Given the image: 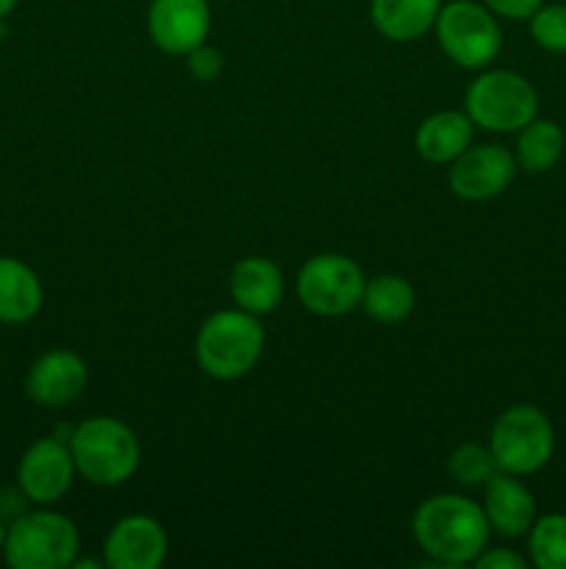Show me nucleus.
<instances>
[{
    "label": "nucleus",
    "mask_w": 566,
    "mask_h": 569,
    "mask_svg": "<svg viewBox=\"0 0 566 569\" xmlns=\"http://www.w3.org/2000/svg\"><path fill=\"white\" fill-rule=\"evenodd\" d=\"M170 553V537L155 517L131 515L111 526L103 561L111 569H159Z\"/></svg>",
    "instance_id": "12"
},
{
    "label": "nucleus",
    "mask_w": 566,
    "mask_h": 569,
    "mask_svg": "<svg viewBox=\"0 0 566 569\" xmlns=\"http://www.w3.org/2000/svg\"><path fill=\"white\" fill-rule=\"evenodd\" d=\"M87 383L89 367L83 356L70 348H53L28 367L26 395L44 409H61L81 398Z\"/></svg>",
    "instance_id": "13"
},
{
    "label": "nucleus",
    "mask_w": 566,
    "mask_h": 569,
    "mask_svg": "<svg viewBox=\"0 0 566 569\" xmlns=\"http://www.w3.org/2000/svg\"><path fill=\"white\" fill-rule=\"evenodd\" d=\"M361 309L383 326L405 322L416 309V292L403 276H377L366 281Z\"/></svg>",
    "instance_id": "19"
},
{
    "label": "nucleus",
    "mask_w": 566,
    "mask_h": 569,
    "mask_svg": "<svg viewBox=\"0 0 566 569\" xmlns=\"http://www.w3.org/2000/svg\"><path fill=\"white\" fill-rule=\"evenodd\" d=\"M366 278L350 256L320 253L297 272V300L316 317H344L361 309Z\"/></svg>",
    "instance_id": "8"
},
{
    "label": "nucleus",
    "mask_w": 566,
    "mask_h": 569,
    "mask_svg": "<svg viewBox=\"0 0 566 569\" xmlns=\"http://www.w3.org/2000/svg\"><path fill=\"white\" fill-rule=\"evenodd\" d=\"M28 506H31V500H28V495L22 492L20 483L0 489V517H3L6 522H11V520H17L20 515H26Z\"/></svg>",
    "instance_id": "27"
},
{
    "label": "nucleus",
    "mask_w": 566,
    "mask_h": 569,
    "mask_svg": "<svg viewBox=\"0 0 566 569\" xmlns=\"http://www.w3.org/2000/svg\"><path fill=\"white\" fill-rule=\"evenodd\" d=\"M433 31L444 56L464 70H486L503 50L497 14L475 0H453L442 6Z\"/></svg>",
    "instance_id": "7"
},
{
    "label": "nucleus",
    "mask_w": 566,
    "mask_h": 569,
    "mask_svg": "<svg viewBox=\"0 0 566 569\" xmlns=\"http://www.w3.org/2000/svg\"><path fill=\"white\" fill-rule=\"evenodd\" d=\"M442 11V0H372V26L388 42H414L425 37Z\"/></svg>",
    "instance_id": "18"
},
{
    "label": "nucleus",
    "mask_w": 566,
    "mask_h": 569,
    "mask_svg": "<svg viewBox=\"0 0 566 569\" xmlns=\"http://www.w3.org/2000/svg\"><path fill=\"white\" fill-rule=\"evenodd\" d=\"M483 511H486L492 531L508 539L527 537V531H530L538 517L533 492L519 481V476H511V472H497L486 483Z\"/></svg>",
    "instance_id": "14"
},
{
    "label": "nucleus",
    "mask_w": 566,
    "mask_h": 569,
    "mask_svg": "<svg viewBox=\"0 0 566 569\" xmlns=\"http://www.w3.org/2000/svg\"><path fill=\"white\" fill-rule=\"evenodd\" d=\"M266 333L259 317L242 309L214 311L203 320L194 337V359L214 381H239L264 356Z\"/></svg>",
    "instance_id": "2"
},
{
    "label": "nucleus",
    "mask_w": 566,
    "mask_h": 569,
    "mask_svg": "<svg viewBox=\"0 0 566 569\" xmlns=\"http://www.w3.org/2000/svg\"><path fill=\"white\" fill-rule=\"evenodd\" d=\"M530 33L547 53H566V3H544L530 17Z\"/></svg>",
    "instance_id": "23"
},
{
    "label": "nucleus",
    "mask_w": 566,
    "mask_h": 569,
    "mask_svg": "<svg viewBox=\"0 0 566 569\" xmlns=\"http://www.w3.org/2000/svg\"><path fill=\"white\" fill-rule=\"evenodd\" d=\"M78 553V526L59 511L28 509L6 528L3 559L11 569H67Z\"/></svg>",
    "instance_id": "4"
},
{
    "label": "nucleus",
    "mask_w": 566,
    "mask_h": 569,
    "mask_svg": "<svg viewBox=\"0 0 566 569\" xmlns=\"http://www.w3.org/2000/svg\"><path fill=\"white\" fill-rule=\"evenodd\" d=\"M475 567L477 569H525L527 559L511 548H492V550H483V553L477 556Z\"/></svg>",
    "instance_id": "26"
},
{
    "label": "nucleus",
    "mask_w": 566,
    "mask_h": 569,
    "mask_svg": "<svg viewBox=\"0 0 566 569\" xmlns=\"http://www.w3.org/2000/svg\"><path fill=\"white\" fill-rule=\"evenodd\" d=\"M75 476L70 445L59 437L37 439L17 465V483L37 506H50L64 498Z\"/></svg>",
    "instance_id": "10"
},
{
    "label": "nucleus",
    "mask_w": 566,
    "mask_h": 569,
    "mask_svg": "<svg viewBox=\"0 0 566 569\" xmlns=\"http://www.w3.org/2000/svg\"><path fill=\"white\" fill-rule=\"evenodd\" d=\"M6 528H9V522L0 517V553H3V542H6Z\"/></svg>",
    "instance_id": "29"
},
{
    "label": "nucleus",
    "mask_w": 566,
    "mask_h": 569,
    "mask_svg": "<svg viewBox=\"0 0 566 569\" xmlns=\"http://www.w3.org/2000/svg\"><path fill=\"white\" fill-rule=\"evenodd\" d=\"M466 114L475 128L516 133L538 117V92L514 70H483L466 89Z\"/></svg>",
    "instance_id": "5"
},
{
    "label": "nucleus",
    "mask_w": 566,
    "mask_h": 569,
    "mask_svg": "<svg viewBox=\"0 0 566 569\" xmlns=\"http://www.w3.org/2000/svg\"><path fill=\"white\" fill-rule=\"evenodd\" d=\"M516 156L503 144H469L449 164V189L461 200L483 203L511 187L516 176Z\"/></svg>",
    "instance_id": "9"
},
{
    "label": "nucleus",
    "mask_w": 566,
    "mask_h": 569,
    "mask_svg": "<svg viewBox=\"0 0 566 569\" xmlns=\"http://www.w3.org/2000/svg\"><path fill=\"white\" fill-rule=\"evenodd\" d=\"M527 550L538 569H566V515L536 517L527 531Z\"/></svg>",
    "instance_id": "21"
},
{
    "label": "nucleus",
    "mask_w": 566,
    "mask_h": 569,
    "mask_svg": "<svg viewBox=\"0 0 566 569\" xmlns=\"http://www.w3.org/2000/svg\"><path fill=\"white\" fill-rule=\"evenodd\" d=\"M231 298L236 309L247 311V315L264 317L281 306L283 295H286V283H283V270L272 259L264 256H247L231 270Z\"/></svg>",
    "instance_id": "15"
},
{
    "label": "nucleus",
    "mask_w": 566,
    "mask_h": 569,
    "mask_svg": "<svg viewBox=\"0 0 566 569\" xmlns=\"http://www.w3.org/2000/svg\"><path fill=\"white\" fill-rule=\"evenodd\" d=\"M67 445L78 476L92 487H122L131 481L142 461L137 433L117 417L98 415L78 422Z\"/></svg>",
    "instance_id": "3"
},
{
    "label": "nucleus",
    "mask_w": 566,
    "mask_h": 569,
    "mask_svg": "<svg viewBox=\"0 0 566 569\" xmlns=\"http://www.w3.org/2000/svg\"><path fill=\"white\" fill-rule=\"evenodd\" d=\"M148 31L164 53L189 56L205 44L211 33L209 0H153L148 9Z\"/></svg>",
    "instance_id": "11"
},
{
    "label": "nucleus",
    "mask_w": 566,
    "mask_h": 569,
    "mask_svg": "<svg viewBox=\"0 0 566 569\" xmlns=\"http://www.w3.org/2000/svg\"><path fill=\"white\" fill-rule=\"evenodd\" d=\"M44 289L37 272L14 256H0V322L26 326L42 311Z\"/></svg>",
    "instance_id": "17"
},
{
    "label": "nucleus",
    "mask_w": 566,
    "mask_h": 569,
    "mask_svg": "<svg viewBox=\"0 0 566 569\" xmlns=\"http://www.w3.org/2000/svg\"><path fill=\"white\" fill-rule=\"evenodd\" d=\"M566 148V137L560 131L558 122L553 120H530L525 128L519 131V139H516V164L522 170L533 172H547L553 170L555 164L560 161Z\"/></svg>",
    "instance_id": "20"
},
{
    "label": "nucleus",
    "mask_w": 566,
    "mask_h": 569,
    "mask_svg": "<svg viewBox=\"0 0 566 569\" xmlns=\"http://www.w3.org/2000/svg\"><path fill=\"white\" fill-rule=\"evenodd\" d=\"M488 450L499 472L533 476L549 465L555 450V428L536 406H511L494 420L488 433Z\"/></svg>",
    "instance_id": "6"
},
{
    "label": "nucleus",
    "mask_w": 566,
    "mask_h": 569,
    "mask_svg": "<svg viewBox=\"0 0 566 569\" xmlns=\"http://www.w3.org/2000/svg\"><path fill=\"white\" fill-rule=\"evenodd\" d=\"M447 470L453 481L461 487H486L494 476H497V461H494L488 445L481 442H464L449 453Z\"/></svg>",
    "instance_id": "22"
},
{
    "label": "nucleus",
    "mask_w": 566,
    "mask_h": 569,
    "mask_svg": "<svg viewBox=\"0 0 566 569\" xmlns=\"http://www.w3.org/2000/svg\"><path fill=\"white\" fill-rule=\"evenodd\" d=\"M186 70L203 83L216 81L222 72V53L216 48H209V44H200L186 56Z\"/></svg>",
    "instance_id": "24"
},
{
    "label": "nucleus",
    "mask_w": 566,
    "mask_h": 569,
    "mask_svg": "<svg viewBox=\"0 0 566 569\" xmlns=\"http://www.w3.org/2000/svg\"><path fill=\"white\" fill-rule=\"evenodd\" d=\"M483 6L505 20H530L542 9L544 0H483Z\"/></svg>",
    "instance_id": "25"
},
{
    "label": "nucleus",
    "mask_w": 566,
    "mask_h": 569,
    "mask_svg": "<svg viewBox=\"0 0 566 569\" xmlns=\"http://www.w3.org/2000/svg\"><path fill=\"white\" fill-rule=\"evenodd\" d=\"M17 3H20V0H0V22H3L6 17L17 9Z\"/></svg>",
    "instance_id": "28"
},
{
    "label": "nucleus",
    "mask_w": 566,
    "mask_h": 569,
    "mask_svg": "<svg viewBox=\"0 0 566 569\" xmlns=\"http://www.w3.org/2000/svg\"><path fill=\"white\" fill-rule=\"evenodd\" d=\"M411 533L422 553L436 565L461 567L475 565L477 556L488 548L492 526L481 503L464 495H433L422 500L411 520Z\"/></svg>",
    "instance_id": "1"
},
{
    "label": "nucleus",
    "mask_w": 566,
    "mask_h": 569,
    "mask_svg": "<svg viewBox=\"0 0 566 569\" xmlns=\"http://www.w3.org/2000/svg\"><path fill=\"white\" fill-rule=\"evenodd\" d=\"M475 137V122L466 111L444 109L422 120L416 128V153L431 164H453L461 153L472 144Z\"/></svg>",
    "instance_id": "16"
}]
</instances>
